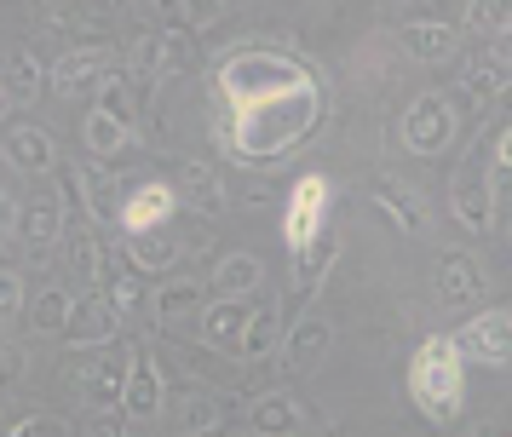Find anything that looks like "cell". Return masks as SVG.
<instances>
[{"label": "cell", "mask_w": 512, "mask_h": 437, "mask_svg": "<svg viewBox=\"0 0 512 437\" xmlns=\"http://www.w3.org/2000/svg\"><path fill=\"white\" fill-rule=\"evenodd\" d=\"M409 397L432 426H455L466 403V357L455 334H432L409 363Z\"/></svg>", "instance_id": "obj_1"}, {"label": "cell", "mask_w": 512, "mask_h": 437, "mask_svg": "<svg viewBox=\"0 0 512 437\" xmlns=\"http://www.w3.org/2000/svg\"><path fill=\"white\" fill-rule=\"evenodd\" d=\"M328 207H334V184L323 173L294 179V190L282 196V242H288V259H300L317 236H328Z\"/></svg>", "instance_id": "obj_2"}, {"label": "cell", "mask_w": 512, "mask_h": 437, "mask_svg": "<svg viewBox=\"0 0 512 437\" xmlns=\"http://www.w3.org/2000/svg\"><path fill=\"white\" fill-rule=\"evenodd\" d=\"M455 133H461V115H455V104L443 98V92H420L415 104L403 110V121H397V138H403V150L420 161L443 156L449 144H455Z\"/></svg>", "instance_id": "obj_3"}, {"label": "cell", "mask_w": 512, "mask_h": 437, "mask_svg": "<svg viewBox=\"0 0 512 437\" xmlns=\"http://www.w3.org/2000/svg\"><path fill=\"white\" fill-rule=\"evenodd\" d=\"M116 69H121V58L104 41H81L52 64V92H58V98H87V92H93L98 98V87H104Z\"/></svg>", "instance_id": "obj_4"}, {"label": "cell", "mask_w": 512, "mask_h": 437, "mask_svg": "<svg viewBox=\"0 0 512 437\" xmlns=\"http://www.w3.org/2000/svg\"><path fill=\"white\" fill-rule=\"evenodd\" d=\"M167 409V374L156 363V351L133 345L127 351V391H121V414L127 420H162Z\"/></svg>", "instance_id": "obj_5"}, {"label": "cell", "mask_w": 512, "mask_h": 437, "mask_svg": "<svg viewBox=\"0 0 512 437\" xmlns=\"http://www.w3.org/2000/svg\"><path fill=\"white\" fill-rule=\"evenodd\" d=\"M173 213H179V190L150 179V184H127V196L116 207V225H121V236H144V230H167Z\"/></svg>", "instance_id": "obj_6"}, {"label": "cell", "mask_w": 512, "mask_h": 437, "mask_svg": "<svg viewBox=\"0 0 512 437\" xmlns=\"http://www.w3.org/2000/svg\"><path fill=\"white\" fill-rule=\"evenodd\" d=\"M449 213H455V225H466L472 236H484L495 225V190H489V173H478L472 161L449 173Z\"/></svg>", "instance_id": "obj_7"}, {"label": "cell", "mask_w": 512, "mask_h": 437, "mask_svg": "<svg viewBox=\"0 0 512 437\" xmlns=\"http://www.w3.org/2000/svg\"><path fill=\"white\" fill-rule=\"evenodd\" d=\"M328 340H334V322H328V311H317V305H311V311H300V317L282 328V351H277L282 368H288V374L317 368V363H323V351H328Z\"/></svg>", "instance_id": "obj_8"}, {"label": "cell", "mask_w": 512, "mask_h": 437, "mask_svg": "<svg viewBox=\"0 0 512 437\" xmlns=\"http://www.w3.org/2000/svg\"><path fill=\"white\" fill-rule=\"evenodd\" d=\"M121 340V311L110 305V294H81L75 299V317L64 328V345L75 351H104Z\"/></svg>", "instance_id": "obj_9"}, {"label": "cell", "mask_w": 512, "mask_h": 437, "mask_svg": "<svg viewBox=\"0 0 512 437\" xmlns=\"http://www.w3.org/2000/svg\"><path fill=\"white\" fill-rule=\"evenodd\" d=\"M455 345L472 363H512V311H478V317H466Z\"/></svg>", "instance_id": "obj_10"}, {"label": "cell", "mask_w": 512, "mask_h": 437, "mask_svg": "<svg viewBox=\"0 0 512 437\" xmlns=\"http://www.w3.org/2000/svg\"><path fill=\"white\" fill-rule=\"evenodd\" d=\"M75 386H81V397H87L93 414H116L121 391H127V357H104V351H98L93 363L75 368Z\"/></svg>", "instance_id": "obj_11"}, {"label": "cell", "mask_w": 512, "mask_h": 437, "mask_svg": "<svg viewBox=\"0 0 512 437\" xmlns=\"http://www.w3.org/2000/svg\"><path fill=\"white\" fill-rule=\"evenodd\" d=\"M512 92V58L507 52H484V58H472L461 75V98L472 110H495L501 98Z\"/></svg>", "instance_id": "obj_12"}, {"label": "cell", "mask_w": 512, "mask_h": 437, "mask_svg": "<svg viewBox=\"0 0 512 437\" xmlns=\"http://www.w3.org/2000/svg\"><path fill=\"white\" fill-rule=\"evenodd\" d=\"M213 299L202 282H190V276H167L162 288L150 294V317H156V328H173V322H202V311H208Z\"/></svg>", "instance_id": "obj_13"}, {"label": "cell", "mask_w": 512, "mask_h": 437, "mask_svg": "<svg viewBox=\"0 0 512 437\" xmlns=\"http://www.w3.org/2000/svg\"><path fill=\"white\" fill-rule=\"evenodd\" d=\"M121 259L139 276H162L185 259V242L173 230H144V236H121Z\"/></svg>", "instance_id": "obj_14"}, {"label": "cell", "mask_w": 512, "mask_h": 437, "mask_svg": "<svg viewBox=\"0 0 512 437\" xmlns=\"http://www.w3.org/2000/svg\"><path fill=\"white\" fill-rule=\"evenodd\" d=\"M397 35H403V46L415 52L420 64H449L461 52V23H449V18H415V23H403Z\"/></svg>", "instance_id": "obj_15"}, {"label": "cell", "mask_w": 512, "mask_h": 437, "mask_svg": "<svg viewBox=\"0 0 512 437\" xmlns=\"http://www.w3.org/2000/svg\"><path fill=\"white\" fill-rule=\"evenodd\" d=\"M248 317H254V305H248V299H213L196 328H202V340H208L213 351L236 357V351H242V334H248Z\"/></svg>", "instance_id": "obj_16"}, {"label": "cell", "mask_w": 512, "mask_h": 437, "mask_svg": "<svg viewBox=\"0 0 512 437\" xmlns=\"http://www.w3.org/2000/svg\"><path fill=\"white\" fill-rule=\"evenodd\" d=\"M0 150H6V161H12L18 173H29V179H47L52 167H58V138H52L47 127H12Z\"/></svg>", "instance_id": "obj_17"}, {"label": "cell", "mask_w": 512, "mask_h": 437, "mask_svg": "<svg viewBox=\"0 0 512 437\" xmlns=\"http://www.w3.org/2000/svg\"><path fill=\"white\" fill-rule=\"evenodd\" d=\"M438 299L449 305V311L478 305V299H484V265H478L472 253H443V265H438Z\"/></svg>", "instance_id": "obj_18"}, {"label": "cell", "mask_w": 512, "mask_h": 437, "mask_svg": "<svg viewBox=\"0 0 512 437\" xmlns=\"http://www.w3.org/2000/svg\"><path fill=\"white\" fill-rule=\"evenodd\" d=\"M369 196H374V207H386V213H392V225L403 230V236H420V230H426V202H420L397 173H374Z\"/></svg>", "instance_id": "obj_19"}, {"label": "cell", "mask_w": 512, "mask_h": 437, "mask_svg": "<svg viewBox=\"0 0 512 437\" xmlns=\"http://www.w3.org/2000/svg\"><path fill=\"white\" fill-rule=\"evenodd\" d=\"M248 426L259 437H300V426H305L300 397L294 391H259L254 409H248Z\"/></svg>", "instance_id": "obj_20"}, {"label": "cell", "mask_w": 512, "mask_h": 437, "mask_svg": "<svg viewBox=\"0 0 512 437\" xmlns=\"http://www.w3.org/2000/svg\"><path fill=\"white\" fill-rule=\"evenodd\" d=\"M173 190H179V207H196V213H225V179H219V167H208V161H185L179 167V179H173Z\"/></svg>", "instance_id": "obj_21"}, {"label": "cell", "mask_w": 512, "mask_h": 437, "mask_svg": "<svg viewBox=\"0 0 512 437\" xmlns=\"http://www.w3.org/2000/svg\"><path fill=\"white\" fill-rule=\"evenodd\" d=\"M64 253H70V276L87 288V294H104V265H110V253H104V236L98 225H81L75 236H64Z\"/></svg>", "instance_id": "obj_22"}, {"label": "cell", "mask_w": 512, "mask_h": 437, "mask_svg": "<svg viewBox=\"0 0 512 437\" xmlns=\"http://www.w3.org/2000/svg\"><path fill=\"white\" fill-rule=\"evenodd\" d=\"M167 437H213L219 432V403L202 397V391H185V397H167Z\"/></svg>", "instance_id": "obj_23"}, {"label": "cell", "mask_w": 512, "mask_h": 437, "mask_svg": "<svg viewBox=\"0 0 512 437\" xmlns=\"http://www.w3.org/2000/svg\"><path fill=\"white\" fill-rule=\"evenodd\" d=\"M18 242H29V253H35V259H47V253L64 242V207H58V196H41V202L24 207Z\"/></svg>", "instance_id": "obj_24"}, {"label": "cell", "mask_w": 512, "mask_h": 437, "mask_svg": "<svg viewBox=\"0 0 512 437\" xmlns=\"http://www.w3.org/2000/svg\"><path fill=\"white\" fill-rule=\"evenodd\" d=\"M70 317H75V294L64 282H47L41 294L29 299V334H41V340H64Z\"/></svg>", "instance_id": "obj_25"}, {"label": "cell", "mask_w": 512, "mask_h": 437, "mask_svg": "<svg viewBox=\"0 0 512 437\" xmlns=\"http://www.w3.org/2000/svg\"><path fill=\"white\" fill-rule=\"evenodd\" d=\"M259 282H265V265H259L254 253H225L219 265H213V299H248L259 294Z\"/></svg>", "instance_id": "obj_26"}, {"label": "cell", "mask_w": 512, "mask_h": 437, "mask_svg": "<svg viewBox=\"0 0 512 437\" xmlns=\"http://www.w3.org/2000/svg\"><path fill=\"white\" fill-rule=\"evenodd\" d=\"M41 87H47V64H41L35 52H12V58H6V75H0V92L12 98V110H18V104H35Z\"/></svg>", "instance_id": "obj_27"}, {"label": "cell", "mask_w": 512, "mask_h": 437, "mask_svg": "<svg viewBox=\"0 0 512 437\" xmlns=\"http://www.w3.org/2000/svg\"><path fill=\"white\" fill-rule=\"evenodd\" d=\"M81 138H87V150H93L98 161H110V156H121L127 144H133V127L121 121V115H110V110H87V121H81Z\"/></svg>", "instance_id": "obj_28"}, {"label": "cell", "mask_w": 512, "mask_h": 437, "mask_svg": "<svg viewBox=\"0 0 512 437\" xmlns=\"http://www.w3.org/2000/svg\"><path fill=\"white\" fill-rule=\"evenodd\" d=\"M282 351V317L277 305H254V317H248V334H242V363H265V357H277Z\"/></svg>", "instance_id": "obj_29"}, {"label": "cell", "mask_w": 512, "mask_h": 437, "mask_svg": "<svg viewBox=\"0 0 512 437\" xmlns=\"http://www.w3.org/2000/svg\"><path fill=\"white\" fill-rule=\"evenodd\" d=\"M104 294H110V305H116L121 317H133V311H144V276L127 265V259H110L104 265Z\"/></svg>", "instance_id": "obj_30"}, {"label": "cell", "mask_w": 512, "mask_h": 437, "mask_svg": "<svg viewBox=\"0 0 512 437\" xmlns=\"http://www.w3.org/2000/svg\"><path fill=\"white\" fill-rule=\"evenodd\" d=\"M334 253H340V248H334V236H317V242L294 259V288H300V294H317V282L328 276Z\"/></svg>", "instance_id": "obj_31"}, {"label": "cell", "mask_w": 512, "mask_h": 437, "mask_svg": "<svg viewBox=\"0 0 512 437\" xmlns=\"http://www.w3.org/2000/svg\"><path fill=\"white\" fill-rule=\"evenodd\" d=\"M18 317H29V288H24V271L0 259V328H6V322H18Z\"/></svg>", "instance_id": "obj_32"}, {"label": "cell", "mask_w": 512, "mask_h": 437, "mask_svg": "<svg viewBox=\"0 0 512 437\" xmlns=\"http://www.w3.org/2000/svg\"><path fill=\"white\" fill-rule=\"evenodd\" d=\"M466 29H478V35H512V6L507 0H478V6H466Z\"/></svg>", "instance_id": "obj_33"}, {"label": "cell", "mask_w": 512, "mask_h": 437, "mask_svg": "<svg viewBox=\"0 0 512 437\" xmlns=\"http://www.w3.org/2000/svg\"><path fill=\"white\" fill-rule=\"evenodd\" d=\"M98 110H110V115H121L127 127H139V104H133V87H127V75H121V69L98 87Z\"/></svg>", "instance_id": "obj_34"}, {"label": "cell", "mask_w": 512, "mask_h": 437, "mask_svg": "<svg viewBox=\"0 0 512 437\" xmlns=\"http://www.w3.org/2000/svg\"><path fill=\"white\" fill-rule=\"evenodd\" d=\"M196 69V41L190 29H167L162 35V75H190Z\"/></svg>", "instance_id": "obj_35"}, {"label": "cell", "mask_w": 512, "mask_h": 437, "mask_svg": "<svg viewBox=\"0 0 512 437\" xmlns=\"http://www.w3.org/2000/svg\"><path fill=\"white\" fill-rule=\"evenodd\" d=\"M18 225H24V207L12 202V190L0 184V248H6V242H18Z\"/></svg>", "instance_id": "obj_36"}, {"label": "cell", "mask_w": 512, "mask_h": 437, "mask_svg": "<svg viewBox=\"0 0 512 437\" xmlns=\"http://www.w3.org/2000/svg\"><path fill=\"white\" fill-rule=\"evenodd\" d=\"M24 368H29L24 345H12L6 334H0V380H24Z\"/></svg>", "instance_id": "obj_37"}, {"label": "cell", "mask_w": 512, "mask_h": 437, "mask_svg": "<svg viewBox=\"0 0 512 437\" xmlns=\"http://www.w3.org/2000/svg\"><path fill=\"white\" fill-rule=\"evenodd\" d=\"M52 432H58V420H52V414H24L12 437H52Z\"/></svg>", "instance_id": "obj_38"}, {"label": "cell", "mask_w": 512, "mask_h": 437, "mask_svg": "<svg viewBox=\"0 0 512 437\" xmlns=\"http://www.w3.org/2000/svg\"><path fill=\"white\" fill-rule=\"evenodd\" d=\"M179 18H185V29H202V23L225 18V6H179Z\"/></svg>", "instance_id": "obj_39"}, {"label": "cell", "mask_w": 512, "mask_h": 437, "mask_svg": "<svg viewBox=\"0 0 512 437\" xmlns=\"http://www.w3.org/2000/svg\"><path fill=\"white\" fill-rule=\"evenodd\" d=\"M18 420H24V409H18L12 397H0V437H12V432H18Z\"/></svg>", "instance_id": "obj_40"}, {"label": "cell", "mask_w": 512, "mask_h": 437, "mask_svg": "<svg viewBox=\"0 0 512 437\" xmlns=\"http://www.w3.org/2000/svg\"><path fill=\"white\" fill-rule=\"evenodd\" d=\"M495 167H507V173H512V121L495 133Z\"/></svg>", "instance_id": "obj_41"}, {"label": "cell", "mask_w": 512, "mask_h": 437, "mask_svg": "<svg viewBox=\"0 0 512 437\" xmlns=\"http://www.w3.org/2000/svg\"><path fill=\"white\" fill-rule=\"evenodd\" d=\"M87 437H127V426H121V420H104V414H98L93 426H87Z\"/></svg>", "instance_id": "obj_42"}, {"label": "cell", "mask_w": 512, "mask_h": 437, "mask_svg": "<svg viewBox=\"0 0 512 437\" xmlns=\"http://www.w3.org/2000/svg\"><path fill=\"white\" fill-rule=\"evenodd\" d=\"M6 110H12V98H6V92H0V115H6Z\"/></svg>", "instance_id": "obj_43"}, {"label": "cell", "mask_w": 512, "mask_h": 437, "mask_svg": "<svg viewBox=\"0 0 512 437\" xmlns=\"http://www.w3.org/2000/svg\"><path fill=\"white\" fill-rule=\"evenodd\" d=\"M501 104H507V110H512V92H507V98H501Z\"/></svg>", "instance_id": "obj_44"}]
</instances>
